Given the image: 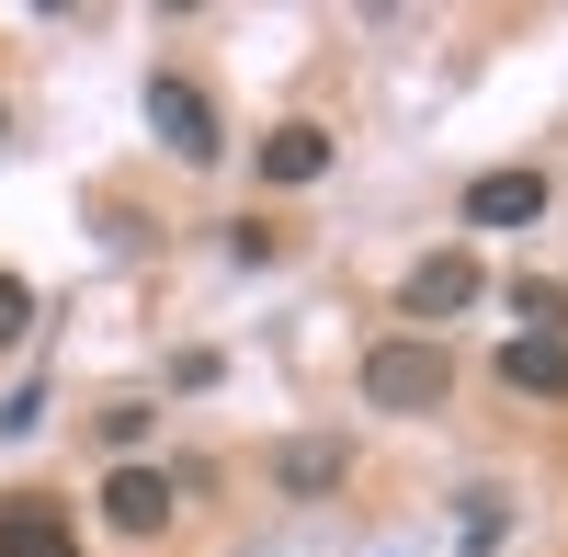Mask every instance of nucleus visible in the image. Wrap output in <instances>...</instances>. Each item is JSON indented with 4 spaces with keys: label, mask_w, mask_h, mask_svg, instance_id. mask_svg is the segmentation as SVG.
Returning <instances> with one entry per match:
<instances>
[{
    "label": "nucleus",
    "mask_w": 568,
    "mask_h": 557,
    "mask_svg": "<svg viewBox=\"0 0 568 557\" xmlns=\"http://www.w3.org/2000/svg\"><path fill=\"white\" fill-rule=\"evenodd\" d=\"M444 398H455V353L444 342L398 331V342L364 353V409H444Z\"/></svg>",
    "instance_id": "obj_1"
},
{
    "label": "nucleus",
    "mask_w": 568,
    "mask_h": 557,
    "mask_svg": "<svg viewBox=\"0 0 568 557\" xmlns=\"http://www.w3.org/2000/svg\"><path fill=\"white\" fill-rule=\"evenodd\" d=\"M149 125L171 136V160H182V171H205V160L227 149V125H216V103H205V80H182V69L149 80Z\"/></svg>",
    "instance_id": "obj_2"
},
{
    "label": "nucleus",
    "mask_w": 568,
    "mask_h": 557,
    "mask_svg": "<svg viewBox=\"0 0 568 557\" xmlns=\"http://www.w3.org/2000/svg\"><path fill=\"white\" fill-rule=\"evenodd\" d=\"M489 273L466 262V251H433V262H409V285H398V318H455V307H478Z\"/></svg>",
    "instance_id": "obj_3"
},
{
    "label": "nucleus",
    "mask_w": 568,
    "mask_h": 557,
    "mask_svg": "<svg viewBox=\"0 0 568 557\" xmlns=\"http://www.w3.org/2000/svg\"><path fill=\"white\" fill-rule=\"evenodd\" d=\"M0 557H80V524L45 489H12L0 500Z\"/></svg>",
    "instance_id": "obj_4"
},
{
    "label": "nucleus",
    "mask_w": 568,
    "mask_h": 557,
    "mask_svg": "<svg viewBox=\"0 0 568 557\" xmlns=\"http://www.w3.org/2000/svg\"><path fill=\"white\" fill-rule=\"evenodd\" d=\"M353 478V444H329V433H296V444H273V489L284 500H329Z\"/></svg>",
    "instance_id": "obj_5"
},
{
    "label": "nucleus",
    "mask_w": 568,
    "mask_h": 557,
    "mask_svg": "<svg viewBox=\"0 0 568 557\" xmlns=\"http://www.w3.org/2000/svg\"><path fill=\"white\" fill-rule=\"evenodd\" d=\"M546 216V171H478L466 182V227H535Z\"/></svg>",
    "instance_id": "obj_6"
},
{
    "label": "nucleus",
    "mask_w": 568,
    "mask_h": 557,
    "mask_svg": "<svg viewBox=\"0 0 568 557\" xmlns=\"http://www.w3.org/2000/svg\"><path fill=\"white\" fill-rule=\"evenodd\" d=\"M103 524H114V535H160V524H171V478H160V467H114V478H103Z\"/></svg>",
    "instance_id": "obj_7"
},
{
    "label": "nucleus",
    "mask_w": 568,
    "mask_h": 557,
    "mask_svg": "<svg viewBox=\"0 0 568 557\" xmlns=\"http://www.w3.org/2000/svg\"><path fill=\"white\" fill-rule=\"evenodd\" d=\"M500 387H511V398H568V342L511 331V342H500Z\"/></svg>",
    "instance_id": "obj_8"
},
{
    "label": "nucleus",
    "mask_w": 568,
    "mask_h": 557,
    "mask_svg": "<svg viewBox=\"0 0 568 557\" xmlns=\"http://www.w3.org/2000/svg\"><path fill=\"white\" fill-rule=\"evenodd\" d=\"M318 171H329V125L284 114V125L262 136V182H318Z\"/></svg>",
    "instance_id": "obj_9"
},
{
    "label": "nucleus",
    "mask_w": 568,
    "mask_h": 557,
    "mask_svg": "<svg viewBox=\"0 0 568 557\" xmlns=\"http://www.w3.org/2000/svg\"><path fill=\"white\" fill-rule=\"evenodd\" d=\"M511 318H535V342H568V285L524 273V285H511Z\"/></svg>",
    "instance_id": "obj_10"
},
{
    "label": "nucleus",
    "mask_w": 568,
    "mask_h": 557,
    "mask_svg": "<svg viewBox=\"0 0 568 557\" xmlns=\"http://www.w3.org/2000/svg\"><path fill=\"white\" fill-rule=\"evenodd\" d=\"M149 422H160V409H149V398H114V409H103V444L125 455V467H136V444H149Z\"/></svg>",
    "instance_id": "obj_11"
},
{
    "label": "nucleus",
    "mask_w": 568,
    "mask_h": 557,
    "mask_svg": "<svg viewBox=\"0 0 568 557\" xmlns=\"http://www.w3.org/2000/svg\"><path fill=\"white\" fill-rule=\"evenodd\" d=\"M34 331V285H23V273H0V353H12Z\"/></svg>",
    "instance_id": "obj_12"
},
{
    "label": "nucleus",
    "mask_w": 568,
    "mask_h": 557,
    "mask_svg": "<svg viewBox=\"0 0 568 557\" xmlns=\"http://www.w3.org/2000/svg\"><path fill=\"white\" fill-rule=\"evenodd\" d=\"M0 125H12V103H0Z\"/></svg>",
    "instance_id": "obj_13"
}]
</instances>
